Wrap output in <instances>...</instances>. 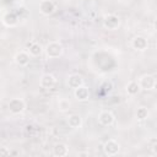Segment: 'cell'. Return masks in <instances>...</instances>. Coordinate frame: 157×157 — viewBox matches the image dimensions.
<instances>
[{"label":"cell","mask_w":157,"mask_h":157,"mask_svg":"<svg viewBox=\"0 0 157 157\" xmlns=\"http://www.w3.org/2000/svg\"><path fill=\"white\" fill-rule=\"evenodd\" d=\"M15 63L20 66H26L29 64V60H31V55L28 54V52H25V50H21L18 53H16L15 55Z\"/></svg>","instance_id":"7c38bea8"},{"label":"cell","mask_w":157,"mask_h":157,"mask_svg":"<svg viewBox=\"0 0 157 157\" xmlns=\"http://www.w3.org/2000/svg\"><path fill=\"white\" fill-rule=\"evenodd\" d=\"M44 50H45V55L49 59H56V58L61 56V54L64 52L63 45L59 42H49Z\"/></svg>","instance_id":"6da1fadb"},{"label":"cell","mask_w":157,"mask_h":157,"mask_svg":"<svg viewBox=\"0 0 157 157\" xmlns=\"http://www.w3.org/2000/svg\"><path fill=\"white\" fill-rule=\"evenodd\" d=\"M114 120H115L114 114L110 110H102L98 115V121L103 126H110L114 123Z\"/></svg>","instance_id":"52a82bcc"},{"label":"cell","mask_w":157,"mask_h":157,"mask_svg":"<svg viewBox=\"0 0 157 157\" xmlns=\"http://www.w3.org/2000/svg\"><path fill=\"white\" fill-rule=\"evenodd\" d=\"M9 155H10V150H9L7 147L0 146V157H2V156H9Z\"/></svg>","instance_id":"ffe728a7"},{"label":"cell","mask_w":157,"mask_h":157,"mask_svg":"<svg viewBox=\"0 0 157 157\" xmlns=\"http://www.w3.org/2000/svg\"><path fill=\"white\" fill-rule=\"evenodd\" d=\"M55 83H56V78H55V76L52 75V74H44V75L40 77V81H39V85H40L43 88H45V90L53 88V87L55 86Z\"/></svg>","instance_id":"8fae6325"},{"label":"cell","mask_w":157,"mask_h":157,"mask_svg":"<svg viewBox=\"0 0 157 157\" xmlns=\"http://www.w3.org/2000/svg\"><path fill=\"white\" fill-rule=\"evenodd\" d=\"M131 45H132V48H134L135 50L144 52V50L147 49L148 42H147V39H146L145 37H142V36H136V37L131 40Z\"/></svg>","instance_id":"30bf717a"},{"label":"cell","mask_w":157,"mask_h":157,"mask_svg":"<svg viewBox=\"0 0 157 157\" xmlns=\"http://www.w3.org/2000/svg\"><path fill=\"white\" fill-rule=\"evenodd\" d=\"M1 21L6 27H15L18 23V16L13 11H7L2 15Z\"/></svg>","instance_id":"8992f818"},{"label":"cell","mask_w":157,"mask_h":157,"mask_svg":"<svg viewBox=\"0 0 157 157\" xmlns=\"http://www.w3.org/2000/svg\"><path fill=\"white\" fill-rule=\"evenodd\" d=\"M119 150H120V145L114 139L107 140L104 142V145H103V151H104V153L107 156H115V155H118Z\"/></svg>","instance_id":"5b68a950"},{"label":"cell","mask_w":157,"mask_h":157,"mask_svg":"<svg viewBox=\"0 0 157 157\" xmlns=\"http://www.w3.org/2000/svg\"><path fill=\"white\" fill-rule=\"evenodd\" d=\"M7 108L11 114L17 115V114L23 113V110L26 109V103L22 98H11L7 104Z\"/></svg>","instance_id":"7a4b0ae2"},{"label":"cell","mask_w":157,"mask_h":157,"mask_svg":"<svg viewBox=\"0 0 157 157\" xmlns=\"http://www.w3.org/2000/svg\"><path fill=\"white\" fill-rule=\"evenodd\" d=\"M67 153H69V147L65 144L59 142V144L54 145V147H53V155L55 157H64Z\"/></svg>","instance_id":"5bb4252c"},{"label":"cell","mask_w":157,"mask_h":157,"mask_svg":"<svg viewBox=\"0 0 157 157\" xmlns=\"http://www.w3.org/2000/svg\"><path fill=\"white\" fill-rule=\"evenodd\" d=\"M137 82H139L140 88L145 91H151L156 87V77L153 75H144L140 77Z\"/></svg>","instance_id":"277c9868"},{"label":"cell","mask_w":157,"mask_h":157,"mask_svg":"<svg viewBox=\"0 0 157 157\" xmlns=\"http://www.w3.org/2000/svg\"><path fill=\"white\" fill-rule=\"evenodd\" d=\"M81 85H83V78H82L81 75L74 74V75H70L69 76V78H67V86L70 88H74L75 90V88L80 87Z\"/></svg>","instance_id":"4fadbf2b"},{"label":"cell","mask_w":157,"mask_h":157,"mask_svg":"<svg viewBox=\"0 0 157 157\" xmlns=\"http://www.w3.org/2000/svg\"><path fill=\"white\" fill-rule=\"evenodd\" d=\"M74 96L78 102H85L90 98V90L85 85H81L80 87L74 90Z\"/></svg>","instance_id":"9c48e42d"},{"label":"cell","mask_w":157,"mask_h":157,"mask_svg":"<svg viewBox=\"0 0 157 157\" xmlns=\"http://www.w3.org/2000/svg\"><path fill=\"white\" fill-rule=\"evenodd\" d=\"M70 107H71V103H70V101L69 99H66V98H60L59 99V102H58V108H59V110L60 112H67L69 109H70Z\"/></svg>","instance_id":"d6986e66"},{"label":"cell","mask_w":157,"mask_h":157,"mask_svg":"<svg viewBox=\"0 0 157 157\" xmlns=\"http://www.w3.org/2000/svg\"><path fill=\"white\" fill-rule=\"evenodd\" d=\"M148 109L146 107H139L136 110H135V117L137 120L142 121V120H146L148 118Z\"/></svg>","instance_id":"ac0fdd59"},{"label":"cell","mask_w":157,"mask_h":157,"mask_svg":"<svg viewBox=\"0 0 157 157\" xmlns=\"http://www.w3.org/2000/svg\"><path fill=\"white\" fill-rule=\"evenodd\" d=\"M42 52H43V47L37 42L31 43V45L28 47V54L31 56H39L42 54Z\"/></svg>","instance_id":"2e32d148"},{"label":"cell","mask_w":157,"mask_h":157,"mask_svg":"<svg viewBox=\"0 0 157 157\" xmlns=\"http://www.w3.org/2000/svg\"><path fill=\"white\" fill-rule=\"evenodd\" d=\"M140 86H139V82L137 81H130L128 85H126V93L129 96H136L139 92H140Z\"/></svg>","instance_id":"e0dca14e"},{"label":"cell","mask_w":157,"mask_h":157,"mask_svg":"<svg viewBox=\"0 0 157 157\" xmlns=\"http://www.w3.org/2000/svg\"><path fill=\"white\" fill-rule=\"evenodd\" d=\"M67 124L72 129H78L82 125V118L78 114H71L67 118Z\"/></svg>","instance_id":"9a60e30c"},{"label":"cell","mask_w":157,"mask_h":157,"mask_svg":"<svg viewBox=\"0 0 157 157\" xmlns=\"http://www.w3.org/2000/svg\"><path fill=\"white\" fill-rule=\"evenodd\" d=\"M119 25H120V18L115 13H108L103 18V27L105 29L114 31V29H117L119 27Z\"/></svg>","instance_id":"3957f363"},{"label":"cell","mask_w":157,"mask_h":157,"mask_svg":"<svg viewBox=\"0 0 157 157\" xmlns=\"http://www.w3.org/2000/svg\"><path fill=\"white\" fill-rule=\"evenodd\" d=\"M55 11V4L52 0H42L39 2V12L44 16H49Z\"/></svg>","instance_id":"ba28073f"}]
</instances>
